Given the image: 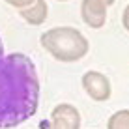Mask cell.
I'll return each instance as SVG.
<instances>
[{
    "label": "cell",
    "mask_w": 129,
    "mask_h": 129,
    "mask_svg": "<svg viewBox=\"0 0 129 129\" xmlns=\"http://www.w3.org/2000/svg\"><path fill=\"white\" fill-rule=\"evenodd\" d=\"M39 103V79L32 58L4 51L0 39V129L32 118Z\"/></svg>",
    "instance_id": "obj_1"
},
{
    "label": "cell",
    "mask_w": 129,
    "mask_h": 129,
    "mask_svg": "<svg viewBox=\"0 0 129 129\" xmlns=\"http://www.w3.org/2000/svg\"><path fill=\"white\" fill-rule=\"evenodd\" d=\"M41 47L58 62H77L86 56L88 39L71 26H58L41 34Z\"/></svg>",
    "instance_id": "obj_2"
},
{
    "label": "cell",
    "mask_w": 129,
    "mask_h": 129,
    "mask_svg": "<svg viewBox=\"0 0 129 129\" xmlns=\"http://www.w3.org/2000/svg\"><path fill=\"white\" fill-rule=\"evenodd\" d=\"M81 127V114L69 103L56 105L52 109L51 122L45 129H79Z\"/></svg>",
    "instance_id": "obj_3"
},
{
    "label": "cell",
    "mask_w": 129,
    "mask_h": 129,
    "mask_svg": "<svg viewBox=\"0 0 129 129\" xmlns=\"http://www.w3.org/2000/svg\"><path fill=\"white\" fill-rule=\"evenodd\" d=\"M82 88L94 101H107L110 97V81L99 71H88L82 75Z\"/></svg>",
    "instance_id": "obj_4"
},
{
    "label": "cell",
    "mask_w": 129,
    "mask_h": 129,
    "mask_svg": "<svg viewBox=\"0 0 129 129\" xmlns=\"http://www.w3.org/2000/svg\"><path fill=\"white\" fill-rule=\"evenodd\" d=\"M81 15L90 28H101L107 21V6L101 0H82Z\"/></svg>",
    "instance_id": "obj_5"
},
{
    "label": "cell",
    "mask_w": 129,
    "mask_h": 129,
    "mask_svg": "<svg viewBox=\"0 0 129 129\" xmlns=\"http://www.w3.org/2000/svg\"><path fill=\"white\" fill-rule=\"evenodd\" d=\"M21 17H23L28 24H34V26L41 24L43 21L47 19V2L45 0H36L32 6L21 10Z\"/></svg>",
    "instance_id": "obj_6"
},
{
    "label": "cell",
    "mask_w": 129,
    "mask_h": 129,
    "mask_svg": "<svg viewBox=\"0 0 129 129\" xmlns=\"http://www.w3.org/2000/svg\"><path fill=\"white\" fill-rule=\"evenodd\" d=\"M107 129H129V110H118L107 122Z\"/></svg>",
    "instance_id": "obj_7"
},
{
    "label": "cell",
    "mask_w": 129,
    "mask_h": 129,
    "mask_svg": "<svg viewBox=\"0 0 129 129\" xmlns=\"http://www.w3.org/2000/svg\"><path fill=\"white\" fill-rule=\"evenodd\" d=\"M6 2L10 4V6H13V8H19V10H23V8L32 6L36 0H6Z\"/></svg>",
    "instance_id": "obj_8"
},
{
    "label": "cell",
    "mask_w": 129,
    "mask_h": 129,
    "mask_svg": "<svg viewBox=\"0 0 129 129\" xmlns=\"http://www.w3.org/2000/svg\"><path fill=\"white\" fill-rule=\"evenodd\" d=\"M122 23H123V28L129 32V4H127V8L123 10V15H122Z\"/></svg>",
    "instance_id": "obj_9"
},
{
    "label": "cell",
    "mask_w": 129,
    "mask_h": 129,
    "mask_svg": "<svg viewBox=\"0 0 129 129\" xmlns=\"http://www.w3.org/2000/svg\"><path fill=\"white\" fill-rule=\"evenodd\" d=\"M101 2H103L105 6H112V4H114V0H101Z\"/></svg>",
    "instance_id": "obj_10"
},
{
    "label": "cell",
    "mask_w": 129,
    "mask_h": 129,
    "mask_svg": "<svg viewBox=\"0 0 129 129\" xmlns=\"http://www.w3.org/2000/svg\"><path fill=\"white\" fill-rule=\"evenodd\" d=\"M60 2H66V0H60Z\"/></svg>",
    "instance_id": "obj_11"
}]
</instances>
